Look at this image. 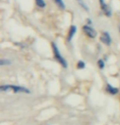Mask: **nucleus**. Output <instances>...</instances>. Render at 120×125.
<instances>
[{"mask_svg": "<svg viewBox=\"0 0 120 125\" xmlns=\"http://www.w3.org/2000/svg\"><path fill=\"white\" fill-rule=\"evenodd\" d=\"M9 90H13L15 93H23L30 94V91L25 87L17 86V85H2L0 87V91L1 92H7Z\"/></svg>", "mask_w": 120, "mask_h": 125, "instance_id": "f257e3e1", "label": "nucleus"}, {"mask_svg": "<svg viewBox=\"0 0 120 125\" xmlns=\"http://www.w3.org/2000/svg\"><path fill=\"white\" fill-rule=\"evenodd\" d=\"M52 48H53V56H54V58L57 60L58 62L60 63L61 65H62L63 68L67 69V61H66L65 59L62 56V55H61L59 49H58L57 44H56L55 43H52Z\"/></svg>", "mask_w": 120, "mask_h": 125, "instance_id": "f03ea898", "label": "nucleus"}, {"mask_svg": "<svg viewBox=\"0 0 120 125\" xmlns=\"http://www.w3.org/2000/svg\"><path fill=\"white\" fill-rule=\"evenodd\" d=\"M82 30L84 31V33L86 34L89 38H91V39H95V38L97 36V32L95 29H93L91 25H86L82 27Z\"/></svg>", "mask_w": 120, "mask_h": 125, "instance_id": "7ed1b4c3", "label": "nucleus"}, {"mask_svg": "<svg viewBox=\"0 0 120 125\" xmlns=\"http://www.w3.org/2000/svg\"><path fill=\"white\" fill-rule=\"evenodd\" d=\"M99 3H100L101 10H102L105 15L108 16V17H110V16H112V11H111V9H110L109 6L105 3V0H99Z\"/></svg>", "mask_w": 120, "mask_h": 125, "instance_id": "20e7f679", "label": "nucleus"}, {"mask_svg": "<svg viewBox=\"0 0 120 125\" xmlns=\"http://www.w3.org/2000/svg\"><path fill=\"white\" fill-rule=\"evenodd\" d=\"M100 41L102 42L103 43L105 44L107 46H110L112 43V39L110 37V34L109 32L105 31V32H103L102 34L100 36Z\"/></svg>", "mask_w": 120, "mask_h": 125, "instance_id": "39448f33", "label": "nucleus"}, {"mask_svg": "<svg viewBox=\"0 0 120 125\" xmlns=\"http://www.w3.org/2000/svg\"><path fill=\"white\" fill-rule=\"evenodd\" d=\"M77 32V26L76 25H72L70 27V30H69V32H68V34H67V42H71V40L72 39V38L74 37L75 34Z\"/></svg>", "mask_w": 120, "mask_h": 125, "instance_id": "423d86ee", "label": "nucleus"}, {"mask_svg": "<svg viewBox=\"0 0 120 125\" xmlns=\"http://www.w3.org/2000/svg\"><path fill=\"white\" fill-rule=\"evenodd\" d=\"M106 91L111 95H116V94L119 93V89L117 88H114V86H112L111 84L108 83L106 86Z\"/></svg>", "mask_w": 120, "mask_h": 125, "instance_id": "0eeeda50", "label": "nucleus"}, {"mask_svg": "<svg viewBox=\"0 0 120 125\" xmlns=\"http://www.w3.org/2000/svg\"><path fill=\"white\" fill-rule=\"evenodd\" d=\"M53 2H54L56 5L60 9H62V10L65 9L66 6H65V3H64V2H63V0H53Z\"/></svg>", "mask_w": 120, "mask_h": 125, "instance_id": "6e6552de", "label": "nucleus"}, {"mask_svg": "<svg viewBox=\"0 0 120 125\" xmlns=\"http://www.w3.org/2000/svg\"><path fill=\"white\" fill-rule=\"evenodd\" d=\"M36 3L39 8H45V6H46V3H45V2H44V0H36Z\"/></svg>", "mask_w": 120, "mask_h": 125, "instance_id": "1a4fd4ad", "label": "nucleus"}, {"mask_svg": "<svg viewBox=\"0 0 120 125\" xmlns=\"http://www.w3.org/2000/svg\"><path fill=\"white\" fill-rule=\"evenodd\" d=\"M12 64V61L8 59H2L0 61V65H11Z\"/></svg>", "mask_w": 120, "mask_h": 125, "instance_id": "9d476101", "label": "nucleus"}, {"mask_svg": "<svg viewBox=\"0 0 120 125\" xmlns=\"http://www.w3.org/2000/svg\"><path fill=\"white\" fill-rule=\"evenodd\" d=\"M77 69H80V70H83L85 67H86V64H85L84 61H79L78 62H77Z\"/></svg>", "mask_w": 120, "mask_h": 125, "instance_id": "9b49d317", "label": "nucleus"}, {"mask_svg": "<svg viewBox=\"0 0 120 125\" xmlns=\"http://www.w3.org/2000/svg\"><path fill=\"white\" fill-rule=\"evenodd\" d=\"M97 64H98V66H99V68H100V69L103 70L105 68V61L102 60V59H100V60L98 61Z\"/></svg>", "mask_w": 120, "mask_h": 125, "instance_id": "f8f14e48", "label": "nucleus"}, {"mask_svg": "<svg viewBox=\"0 0 120 125\" xmlns=\"http://www.w3.org/2000/svg\"><path fill=\"white\" fill-rule=\"evenodd\" d=\"M79 3H80V5H81V6L82 7V8H84V10H86V11H89V8L86 5V4H85V3H83V2H82V1H80V2H79Z\"/></svg>", "mask_w": 120, "mask_h": 125, "instance_id": "ddd939ff", "label": "nucleus"}, {"mask_svg": "<svg viewBox=\"0 0 120 125\" xmlns=\"http://www.w3.org/2000/svg\"><path fill=\"white\" fill-rule=\"evenodd\" d=\"M86 21H87V24H86V25H92V21H91L90 18L86 19Z\"/></svg>", "mask_w": 120, "mask_h": 125, "instance_id": "4468645a", "label": "nucleus"}, {"mask_svg": "<svg viewBox=\"0 0 120 125\" xmlns=\"http://www.w3.org/2000/svg\"><path fill=\"white\" fill-rule=\"evenodd\" d=\"M77 1H78V2H80V1H81V0H77Z\"/></svg>", "mask_w": 120, "mask_h": 125, "instance_id": "2eb2a0df", "label": "nucleus"}, {"mask_svg": "<svg viewBox=\"0 0 120 125\" xmlns=\"http://www.w3.org/2000/svg\"><path fill=\"white\" fill-rule=\"evenodd\" d=\"M119 32H120V25H119Z\"/></svg>", "mask_w": 120, "mask_h": 125, "instance_id": "dca6fc26", "label": "nucleus"}]
</instances>
